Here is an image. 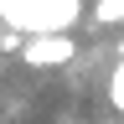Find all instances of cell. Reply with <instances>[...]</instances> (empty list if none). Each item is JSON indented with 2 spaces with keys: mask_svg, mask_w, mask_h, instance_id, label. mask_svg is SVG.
I'll return each instance as SVG.
<instances>
[{
  "mask_svg": "<svg viewBox=\"0 0 124 124\" xmlns=\"http://www.w3.org/2000/svg\"><path fill=\"white\" fill-rule=\"evenodd\" d=\"M78 0H5L0 16H5V26L26 31V36H41V31H72L78 21Z\"/></svg>",
  "mask_w": 124,
  "mask_h": 124,
  "instance_id": "obj_1",
  "label": "cell"
},
{
  "mask_svg": "<svg viewBox=\"0 0 124 124\" xmlns=\"http://www.w3.org/2000/svg\"><path fill=\"white\" fill-rule=\"evenodd\" d=\"M67 57H72V36L67 31H41V36L21 41V62L26 67H62Z\"/></svg>",
  "mask_w": 124,
  "mask_h": 124,
  "instance_id": "obj_2",
  "label": "cell"
},
{
  "mask_svg": "<svg viewBox=\"0 0 124 124\" xmlns=\"http://www.w3.org/2000/svg\"><path fill=\"white\" fill-rule=\"evenodd\" d=\"M98 21H124V0H98Z\"/></svg>",
  "mask_w": 124,
  "mask_h": 124,
  "instance_id": "obj_3",
  "label": "cell"
},
{
  "mask_svg": "<svg viewBox=\"0 0 124 124\" xmlns=\"http://www.w3.org/2000/svg\"><path fill=\"white\" fill-rule=\"evenodd\" d=\"M0 52H21V31H16V26L0 31Z\"/></svg>",
  "mask_w": 124,
  "mask_h": 124,
  "instance_id": "obj_4",
  "label": "cell"
},
{
  "mask_svg": "<svg viewBox=\"0 0 124 124\" xmlns=\"http://www.w3.org/2000/svg\"><path fill=\"white\" fill-rule=\"evenodd\" d=\"M108 93H114V103L124 108V62H119V72H114V83H108Z\"/></svg>",
  "mask_w": 124,
  "mask_h": 124,
  "instance_id": "obj_5",
  "label": "cell"
}]
</instances>
